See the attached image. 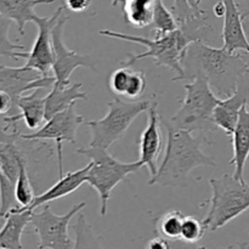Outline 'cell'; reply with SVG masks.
<instances>
[{
  "instance_id": "1",
  "label": "cell",
  "mask_w": 249,
  "mask_h": 249,
  "mask_svg": "<svg viewBox=\"0 0 249 249\" xmlns=\"http://www.w3.org/2000/svg\"><path fill=\"white\" fill-rule=\"evenodd\" d=\"M213 31L212 26L208 22V12L201 16L194 17L191 19L182 22L179 24L175 31L169 33L155 36V38H147V36H133V34H125L122 32L111 31V29H101L99 34L108 38L119 39V40L130 41V43L139 44L147 48V50L138 55H130L126 62H122L121 66H129L142 58H153L157 66L169 68L177 77L173 78V82H177L182 75V60H184L185 53L191 43L196 40H206V36Z\"/></svg>"
},
{
  "instance_id": "2",
  "label": "cell",
  "mask_w": 249,
  "mask_h": 249,
  "mask_svg": "<svg viewBox=\"0 0 249 249\" xmlns=\"http://www.w3.org/2000/svg\"><path fill=\"white\" fill-rule=\"evenodd\" d=\"M181 77L177 80H191L197 75L206 78L219 95L230 96L238 80L249 71V58L241 53H229L224 48H213L203 40L191 43L182 60Z\"/></svg>"
},
{
  "instance_id": "3",
  "label": "cell",
  "mask_w": 249,
  "mask_h": 249,
  "mask_svg": "<svg viewBox=\"0 0 249 249\" xmlns=\"http://www.w3.org/2000/svg\"><path fill=\"white\" fill-rule=\"evenodd\" d=\"M162 124L168 134L164 158L148 185L185 187L195 168L216 167L214 158L203 152V146L209 141L206 136H194L192 131L177 128L170 122Z\"/></svg>"
},
{
  "instance_id": "4",
  "label": "cell",
  "mask_w": 249,
  "mask_h": 249,
  "mask_svg": "<svg viewBox=\"0 0 249 249\" xmlns=\"http://www.w3.org/2000/svg\"><path fill=\"white\" fill-rule=\"evenodd\" d=\"M212 197L204 224L211 231H216L249 209V184L230 174L209 180Z\"/></svg>"
},
{
  "instance_id": "5",
  "label": "cell",
  "mask_w": 249,
  "mask_h": 249,
  "mask_svg": "<svg viewBox=\"0 0 249 249\" xmlns=\"http://www.w3.org/2000/svg\"><path fill=\"white\" fill-rule=\"evenodd\" d=\"M77 153L85 156L91 162L87 182L99 194L102 216L107 214V203L112 191L118 184L125 180L133 173L139 172L143 167L140 160L136 162H122L111 155L107 148L88 146L79 148Z\"/></svg>"
},
{
  "instance_id": "6",
  "label": "cell",
  "mask_w": 249,
  "mask_h": 249,
  "mask_svg": "<svg viewBox=\"0 0 249 249\" xmlns=\"http://www.w3.org/2000/svg\"><path fill=\"white\" fill-rule=\"evenodd\" d=\"M184 89L185 99L179 111L169 121L170 124L190 131H211L216 128L212 116L221 99L216 96L208 80L197 75L184 84Z\"/></svg>"
},
{
  "instance_id": "7",
  "label": "cell",
  "mask_w": 249,
  "mask_h": 249,
  "mask_svg": "<svg viewBox=\"0 0 249 249\" xmlns=\"http://www.w3.org/2000/svg\"><path fill=\"white\" fill-rule=\"evenodd\" d=\"M151 105H152L151 100L123 101L117 97L107 102L108 111L104 118L85 122L91 131V140L89 146L108 150L116 141L123 138L133 122L142 112L147 111Z\"/></svg>"
},
{
  "instance_id": "8",
  "label": "cell",
  "mask_w": 249,
  "mask_h": 249,
  "mask_svg": "<svg viewBox=\"0 0 249 249\" xmlns=\"http://www.w3.org/2000/svg\"><path fill=\"white\" fill-rule=\"evenodd\" d=\"M87 206L85 202L74 204L70 211L63 215L55 214L50 204H44L43 211L32 214L31 225L33 226L39 238L38 248L40 249H72L75 243L68 235V228L73 216L79 213Z\"/></svg>"
},
{
  "instance_id": "9",
  "label": "cell",
  "mask_w": 249,
  "mask_h": 249,
  "mask_svg": "<svg viewBox=\"0 0 249 249\" xmlns=\"http://www.w3.org/2000/svg\"><path fill=\"white\" fill-rule=\"evenodd\" d=\"M46 123L39 129L34 130L31 134H19L22 140L27 141H44L51 140L56 143V153H57V165L58 177L63 175V163H62V150L63 143H74L77 139L78 128L85 123L84 117L80 116L72 105L68 108L58 112L55 116L45 121Z\"/></svg>"
},
{
  "instance_id": "10",
  "label": "cell",
  "mask_w": 249,
  "mask_h": 249,
  "mask_svg": "<svg viewBox=\"0 0 249 249\" xmlns=\"http://www.w3.org/2000/svg\"><path fill=\"white\" fill-rule=\"evenodd\" d=\"M70 17L65 14L60 17L53 29V73L55 83L60 85H68L73 71L79 67H88L95 70V62L88 55L73 51L66 46L63 41V31Z\"/></svg>"
},
{
  "instance_id": "11",
  "label": "cell",
  "mask_w": 249,
  "mask_h": 249,
  "mask_svg": "<svg viewBox=\"0 0 249 249\" xmlns=\"http://www.w3.org/2000/svg\"><path fill=\"white\" fill-rule=\"evenodd\" d=\"M65 5L57 7L51 17L36 16L34 23L38 27V34L34 40L32 50L28 53L26 66L39 71L43 75H51L53 71V29L60 17L65 14Z\"/></svg>"
},
{
  "instance_id": "12",
  "label": "cell",
  "mask_w": 249,
  "mask_h": 249,
  "mask_svg": "<svg viewBox=\"0 0 249 249\" xmlns=\"http://www.w3.org/2000/svg\"><path fill=\"white\" fill-rule=\"evenodd\" d=\"M55 80L53 75H43L39 71L26 65L22 67L0 66V91L7 92L16 105L24 92L36 89H49Z\"/></svg>"
},
{
  "instance_id": "13",
  "label": "cell",
  "mask_w": 249,
  "mask_h": 249,
  "mask_svg": "<svg viewBox=\"0 0 249 249\" xmlns=\"http://www.w3.org/2000/svg\"><path fill=\"white\" fill-rule=\"evenodd\" d=\"M147 125L143 129L140 136V162L143 167L148 169L151 177L157 173V162L163 148L162 133H160V119L158 113V106L156 102H152L150 108L147 109Z\"/></svg>"
},
{
  "instance_id": "14",
  "label": "cell",
  "mask_w": 249,
  "mask_h": 249,
  "mask_svg": "<svg viewBox=\"0 0 249 249\" xmlns=\"http://www.w3.org/2000/svg\"><path fill=\"white\" fill-rule=\"evenodd\" d=\"M39 90H32L31 94L22 95L17 101V109L19 113L4 117L6 128L18 131L17 123L23 121L29 130H36L45 121V97L39 96Z\"/></svg>"
},
{
  "instance_id": "15",
  "label": "cell",
  "mask_w": 249,
  "mask_h": 249,
  "mask_svg": "<svg viewBox=\"0 0 249 249\" xmlns=\"http://www.w3.org/2000/svg\"><path fill=\"white\" fill-rule=\"evenodd\" d=\"M225 5L223 24V48L229 53L245 51L249 53V40L243 28L242 14L236 0H221Z\"/></svg>"
},
{
  "instance_id": "16",
  "label": "cell",
  "mask_w": 249,
  "mask_h": 249,
  "mask_svg": "<svg viewBox=\"0 0 249 249\" xmlns=\"http://www.w3.org/2000/svg\"><path fill=\"white\" fill-rule=\"evenodd\" d=\"M90 167H91V162L88 163L82 169L67 172L66 174H63L62 177L58 178L57 181L50 189L34 197L33 202H32V204L27 209L34 211L38 207H41L44 204L50 203V202L63 198V197L73 194L75 190H78L83 184L87 182L88 173H89Z\"/></svg>"
},
{
  "instance_id": "17",
  "label": "cell",
  "mask_w": 249,
  "mask_h": 249,
  "mask_svg": "<svg viewBox=\"0 0 249 249\" xmlns=\"http://www.w3.org/2000/svg\"><path fill=\"white\" fill-rule=\"evenodd\" d=\"M233 156L230 164L235 167L233 177L245 181V167L249 157V108L248 105L241 108L237 124L232 133Z\"/></svg>"
},
{
  "instance_id": "18",
  "label": "cell",
  "mask_w": 249,
  "mask_h": 249,
  "mask_svg": "<svg viewBox=\"0 0 249 249\" xmlns=\"http://www.w3.org/2000/svg\"><path fill=\"white\" fill-rule=\"evenodd\" d=\"M34 211L27 208L12 209L4 216L5 224L0 229V249H22L21 238L24 229L31 224Z\"/></svg>"
},
{
  "instance_id": "19",
  "label": "cell",
  "mask_w": 249,
  "mask_h": 249,
  "mask_svg": "<svg viewBox=\"0 0 249 249\" xmlns=\"http://www.w3.org/2000/svg\"><path fill=\"white\" fill-rule=\"evenodd\" d=\"M82 85V83L68 85L53 83L51 91L45 96V121L72 105H75L79 100H87V94L80 90Z\"/></svg>"
},
{
  "instance_id": "20",
  "label": "cell",
  "mask_w": 249,
  "mask_h": 249,
  "mask_svg": "<svg viewBox=\"0 0 249 249\" xmlns=\"http://www.w3.org/2000/svg\"><path fill=\"white\" fill-rule=\"evenodd\" d=\"M55 0H0V14L15 22L19 36H24V27L36 18L38 5L53 4Z\"/></svg>"
},
{
  "instance_id": "21",
  "label": "cell",
  "mask_w": 249,
  "mask_h": 249,
  "mask_svg": "<svg viewBox=\"0 0 249 249\" xmlns=\"http://www.w3.org/2000/svg\"><path fill=\"white\" fill-rule=\"evenodd\" d=\"M157 0H112V6L123 4L124 19L134 28H145L151 26L153 10Z\"/></svg>"
},
{
  "instance_id": "22",
  "label": "cell",
  "mask_w": 249,
  "mask_h": 249,
  "mask_svg": "<svg viewBox=\"0 0 249 249\" xmlns=\"http://www.w3.org/2000/svg\"><path fill=\"white\" fill-rule=\"evenodd\" d=\"M11 24V19L0 14V56L14 58V60L27 58L28 57V53H22L26 49L24 45L16 44L10 40L9 31Z\"/></svg>"
},
{
  "instance_id": "23",
  "label": "cell",
  "mask_w": 249,
  "mask_h": 249,
  "mask_svg": "<svg viewBox=\"0 0 249 249\" xmlns=\"http://www.w3.org/2000/svg\"><path fill=\"white\" fill-rule=\"evenodd\" d=\"M179 24L175 15L165 6L163 0H157L155 4V10H153L152 23H151L156 33L155 36H160V34L175 31Z\"/></svg>"
},
{
  "instance_id": "24",
  "label": "cell",
  "mask_w": 249,
  "mask_h": 249,
  "mask_svg": "<svg viewBox=\"0 0 249 249\" xmlns=\"http://www.w3.org/2000/svg\"><path fill=\"white\" fill-rule=\"evenodd\" d=\"M185 215L180 211L167 212L160 218L157 223V230L165 240L179 241L181 235L182 223Z\"/></svg>"
},
{
  "instance_id": "25",
  "label": "cell",
  "mask_w": 249,
  "mask_h": 249,
  "mask_svg": "<svg viewBox=\"0 0 249 249\" xmlns=\"http://www.w3.org/2000/svg\"><path fill=\"white\" fill-rule=\"evenodd\" d=\"M15 195L16 199L18 202L19 207L22 208H28L34 199V190L29 180L28 172H27L26 160L21 163L19 165L18 177H17L16 182H15Z\"/></svg>"
},
{
  "instance_id": "26",
  "label": "cell",
  "mask_w": 249,
  "mask_h": 249,
  "mask_svg": "<svg viewBox=\"0 0 249 249\" xmlns=\"http://www.w3.org/2000/svg\"><path fill=\"white\" fill-rule=\"evenodd\" d=\"M16 208H19V204L15 195V182L0 172V218Z\"/></svg>"
},
{
  "instance_id": "27",
  "label": "cell",
  "mask_w": 249,
  "mask_h": 249,
  "mask_svg": "<svg viewBox=\"0 0 249 249\" xmlns=\"http://www.w3.org/2000/svg\"><path fill=\"white\" fill-rule=\"evenodd\" d=\"M206 231L207 226L203 220H199L196 216H185L180 241L186 243H197L203 238Z\"/></svg>"
},
{
  "instance_id": "28",
  "label": "cell",
  "mask_w": 249,
  "mask_h": 249,
  "mask_svg": "<svg viewBox=\"0 0 249 249\" xmlns=\"http://www.w3.org/2000/svg\"><path fill=\"white\" fill-rule=\"evenodd\" d=\"M172 9L179 23L207 14L206 10L199 7L198 0H174Z\"/></svg>"
},
{
  "instance_id": "29",
  "label": "cell",
  "mask_w": 249,
  "mask_h": 249,
  "mask_svg": "<svg viewBox=\"0 0 249 249\" xmlns=\"http://www.w3.org/2000/svg\"><path fill=\"white\" fill-rule=\"evenodd\" d=\"M130 74L131 70L129 66H121L118 70L113 71L108 80L109 89L112 90V92L124 97L129 84V79H130Z\"/></svg>"
},
{
  "instance_id": "30",
  "label": "cell",
  "mask_w": 249,
  "mask_h": 249,
  "mask_svg": "<svg viewBox=\"0 0 249 249\" xmlns=\"http://www.w3.org/2000/svg\"><path fill=\"white\" fill-rule=\"evenodd\" d=\"M146 87H147V82H146V77L143 72H141V71H131L130 79H129V84L124 97L129 100L138 99L145 92Z\"/></svg>"
},
{
  "instance_id": "31",
  "label": "cell",
  "mask_w": 249,
  "mask_h": 249,
  "mask_svg": "<svg viewBox=\"0 0 249 249\" xmlns=\"http://www.w3.org/2000/svg\"><path fill=\"white\" fill-rule=\"evenodd\" d=\"M17 109L16 102L14 101L11 96L7 92L0 91V117L10 116L14 111ZM15 114V112H14Z\"/></svg>"
},
{
  "instance_id": "32",
  "label": "cell",
  "mask_w": 249,
  "mask_h": 249,
  "mask_svg": "<svg viewBox=\"0 0 249 249\" xmlns=\"http://www.w3.org/2000/svg\"><path fill=\"white\" fill-rule=\"evenodd\" d=\"M91 5V0H65V7L71 10L72 12H80L87 11Z\"/></svg>"
},
{
  "instance_id": "33",
  "label": "cell",
  "mask_w": 249,
  "mask_h": 249,
  "mask_svg": "<svg viewBox=\"0 0 249 249\" xmlns=\"http://www.w3.org/2000/svg\"><path fill=\"white\" fill-rule=\"evenodd\" d=\"M147 247L150 249H168L169 245H168V240L160 237V238H153L148 242Z\"/></svg>"
},
{
  "instance_id": "34",
  "label": "cell",
  "mask_w": 249,
  "mask_h": 249,
  "mask_svg": "<svg viewBox=\"0 0 249 249\" xmlns=\"http://www.w3.org/2000/svg\"><path fill=\"white\" fill-rule=\"evenodd\" d=\"M240 11L242 14V18L246 19L249 17V0H236Z\"/></svg>"
},
{
  "instance_id": "35",
  "label": "cell",
  "mask_w": 249,
  "mask_h": 249,
  "mask_svg": "<svg viewBox=\"0 0 249 249\" xmlns=\"http://www.w3.org/2000/svg\"><path fill=\"white\" fill-rule=\"evenodd\" d=\"M224 12H225V5H224V2L220 0V1L214 6V15H215L216 17H223Z\"/></svg>"
},
{
  "instance_id": "36",
  "label": "cell",
  "mask_w": 249,
  "mask_h": 249,
  "mask_svg": "<svg viewBox=\"0 0 249 249\" xmlns=\"http://www.w3.org/2000/svg\"><path fill=\"white\" fill-rule=\"evenodd\" d=\"M241 248H248L249 249V243H246V245H241Z\"/></svg>"
},
{
  "instance_id": "37",
  "label": "cell",
  "mask_w": 249,
  "mask_h": 249,
  "mask_svg": "<svg viewBox=\"0 0 249 249\" xmlns=\"http://www.w3.org/2000/svg\"><path fill=\"white\" fill-rule=\"evenodd\" d=\"M198 1H199V2H201V1H202V0H198Z\"/></svg>"
},
{
  "instance_id": "38",
  "label": "cell",
  "mask_w": 249,
  "mask_h": 249,
  "mask_svg": "<svg viewBox=\"0 0 249 249\" xmlns=\"http://www.w3.org/2000/svg\"><path fill=\"white\" fill-rule=\"evenodd\" d=\"M248 108H249V106H248Z\"/></svg>"
}]
</instances>
